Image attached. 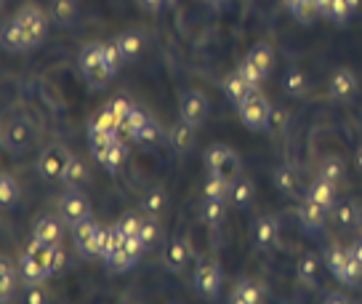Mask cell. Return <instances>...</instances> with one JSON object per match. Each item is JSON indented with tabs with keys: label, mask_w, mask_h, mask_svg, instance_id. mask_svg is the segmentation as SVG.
Returning a JSON list of instances; mask_svg holds the SVG:
<instances>
[{
	"label": "cell",
	"mask_w": 362,
	"mask_h": 304,
	"mask_svg": "<svg viewBox=\"0 0 362 304\" xmlns=\"http://www.w3.org/2000/svg\"><path fill=\"white\" fill-rule=\"evenodd\" d=\"M78 67L80 75L86 78L93 91H102L110 86V80L115 78V69L107 64L104 59V43H86L78 54Z\"/></svg>",
	"instance_id": "6da1fadb"
},
{
	"label": "cell",
	"mask_w": 362,
	"mask_h": 304,
	"mask_svg": "<svg viewBox=\"0 0 362 304\" xmlns=\"http://www.w3.org/2000/svg\"><path fill=\"white\" fill-rule=\"evenodd\" d=\"M221 281H224V272H221V261L216 254H205L203 259L197 261V267H194V275H192V286H194V293L200 296V299H216L218 291H221Z\"/></svg>",
	"instance_id": "7a4b0ae2"
},
{
	"label": "cell",
	"mask_w": 362,
	"mask_h": 304,
	"mask_svg": "<svg viewBox=\"0 0 362 304\" xmlns=\"http://www.w3.org/2000/svg\"><path fill=\"white\" fill-rule=\"evenodd\" d=\"M238 115L248 131H267L272 120V104L264 96V91L256 86L245 99L238 104Z\"/></svg>",
	"instance_id": "3957f363"
},
{
	"label": "cell",
	"mask_w": 362,
	"mask_h": 304,
	"mask_svg": "<svg viewBox=\"0 0 362 304\" xmlns=\"http://www.w3.org/2000/svg\"><path fill=\"white\" fill-rule=\"evenodd\" d=\"M13 22L19 24V30H22L24 38H27L30 51H35L37 45L45 43V38H48V13H45L43 9L27 3V6L13 11Z\"/></svg>",
	"instance_id": "277c9868"
},
{
	"label": "cell",
	"mask_w": 362,
	"mask_h": 304,
	"mask_svg": "<svg viewBox=\"0 0 362 304\" xmlns=\"http://www.w3.org/2000/svg\"><path fill=\"white\" fill-rule=\"evenodd\" d=\"M205 163L208 171H214L218 176H224L226 181H238L243 176V166H240V155L235 150H229L226 145H214L205 152Z\"/></svg>",
	"instance_id": "5b68a950"
},
{
	"label": "cell",
	"mask_w": 362,
	"mask_h": 304,
	"mask_svg": "<svg viewBox=\"0 0 362 304\" xmlns=\"http://www.w3.org/2000/svg\"><path fill=\"white\" fill-rule=\"evenodd\" d=\"M69 160H72V152L64 145H48L37 158V174L48 181H62Z\"/></svg>",
	"instance_id": "8992f818"
},
{
	"label": "cell",
	"mask_w": 362,
	"mask_h": 304,
	"mask_svg": "<svg viewBox=\"0 0 362 304\" xmlns=\"http://www.w3.org/2000/svg\"><path fill=\"white\" fill-rule=\"evenodd\" d=\"M59 208V216H62V222L72 230L75 225H80V222H86L90 216V201L83 195V192L78 190H67L62 198H59L57 203Z\"/></svg>",
	"instance_id": "52a82bcc"
},
{
	"label": "cell",
	"mask_w": 362,
	"mask_h": 304,
	"mask_svg": "<svg viewBox=\"0 0 362 304\" xmlns=\"http://www.w3.org/2000/svg\"><path fill=\"white\" fill-rule=\"evenodd\" d=\"M99 230H102V225H99V222H93L90 216L86 219V222H80V225L72 227V240H75V248H78V254L86 261L99 259Z\"/></svg>",
	"instance_id": "ba28073f"
},
{
	"label": "cell",
	"mask_w": 362,
	"mask_h": 304,
	"mask_svg": "<svg viewBox=\"0 0 362 304\" xmlns=\"http://www.w3.org/2000/svg\"><path fill=\"white\" fill-rule=\"evenodd\" d=\"M33 147V128L30 123H22V120H6L3 123V150L6 152H27Z\"/></svg>",
	"instance_id": "9c48e42d"
},
{
	"label": "cell",
	"mask_w": 362,
	"mask_h": 304,
	"mask_svg": "<svg viewBox=\"0 0 362 304\" xmlns=\"http://www.w3.org/2000/svg\"><path fill=\"white\" fill-rule=\"evenodd\" d=\"M179 115L181 120H187L189 125L200 128L208 118V99L200 91H184L179 99Z\"/></svg>",
	"instance_id": "30bf717a"
},
{
	"label": "cell",
	"mask_w": 362,
	"mask_h": 304,
	"mask_svg": "<svg viewBox=\"0 0 362 304\" xmlns=\"http://www.w3.org/2000/svg\"><path fill=\"white\" fill-rule=\"evenodd\" d=\"M357 91H360V83H357V75H354L349 67H341L333 72L330 86H328L330 99L339 101V104H349V101H354Z\"/></svg>",
	"instance_id": "8fae6325"
},
{
	"label": "cell",
	"mask_w": 362,
	"mask_h": 304,
	"mask_svg": "<svg viewBox=\"0 0 362 304\" xmlns=\"http://www.w3.org/2000/svg\"><path fill=\"white\" fill-rule=\"evenodd\" d=\"M189 259H192V246H189L187 237H170L165 248H163V264L173 275H181V272L187 270Z\"/></svg>",
	"instance_id": "7c38bea8"
},
{
	"label": "cell",
	"mask_w": 362,
	"mask_h": 304,
	"mask_svg": "<svg viewBox=\"0 0 362 304\" xmlns=\"http://www.w3.org/2000/svg\"><path fill=\"white\" fill-rule=\"evenodd\" d=\"M250 237H253V246L259 248V251H269V248L277 246V240H280V222H277V216L272 214L259 216L253 222Z\"/></svg>",
	"instance_id": "4fadbf2b"
},
{
	"label": "cell",
	"mask_w": 362,
	"mask_h": 304,
	"mask_svg": "<svg viewBox=\"0 0 362 304\" xmlns=\"http://www.w3.org/2000/svg\"><path fill=\"white\" fill-rule=\"evenodd\" d=\"M267 296H269V288L264 286V281H259V278H243V281L235 283L229 302L232 304H259V302H264Z\"/></svg>",
	"instance_id": "5bb4252c"
},
{
	"label": "cell",
	"mask_w": 362,
	"mask_h": 304,
	"mask_svg": "<svg viewBox=\"0 0 362 304\" xmlns=\"http://www.w3.org/2000/svg\"><path fill=\"white\" fill-rule=\"evenodd\" d=\"M296 214H298V222H301V227H304L306 232H320L322 227H325V222H328V208H322L317 201H312V198H304V201L298 203V208H296Z\"/></svg>",
	"instance_id": "9a60e30c"
},
{
	"label": "cell",
	"mask_w": 362,
	"mask_h": 304,
	"mask_svg": "<svg viewBox=\"0 0 362 304\" xmlns=\"http://www.w3.org/2000/svg\"><path fill=\"white\" fill-rule=\"evenodd\" d=\"M349 261H351L349 248H341L339 243H333V246L325 248V264H328L330 275H333L341 286H346V288H349Z\"/></svg>",
	"instance_id": "2e32d148"
},
{
	"label": "cell",
	"mask_w": 362,
	"mask_h": 304,
	"mask_svg": "<svg viewBox=\"0 0 362 304\" xmlns=\"http://www.w3.org/2000/svg\"><path fill=\"white\" fill-rule=\"evenodd\" d=\"M144 251H147V246L141 243V237H139V235H128V237H125L123 248H120V254H117V257L110 261V267H112L115 272H128L136 264V261L144 257Z\"/></svg>",
	"instance_id": "e0dca14e"
},
{
	"label": "cell",
	"mask_w": 362,
	"mask_h": 304,
	"mask_svg": "<svg viewBox=\"0 0 362 304\" xmlns=\"http://www.w3.org/2000/svg\"><path fill=\"white\" fill-rule=\"evenodd\" d=\"M64 222H62V216H37L33 225V237L37 240H43L48 246H59L62 243V235H64Z\"/></svg>",
	"instance_id": "ac0fdd59"
},
{
	"label": "cell",
	"mask_w": 362,
	"mask_h": 304,
	"mask_svg": "<svg viewBox=\"0 0 362 304\" xmlns=\"http://www.w3.org/2000/svg\"><path fill=\"white\" fill-rule=\"evenodd\" d=\"M125 155H128V150H125L123 136H117L110 147H104V150H96V152H93V158L99 160V166H102L104 171H110V174H117V171L123 169Z\"/></svg>",
	"instance_id": "d6986e66"
},
{
	"label": "cell",
	"mask_w": 362,
	"mask_h": 304,
	"mask_svg": "<svg viewBox=\"0 0 362 304\" xmlns=\"http://www.w3.org/2000/svg\"><path fill=\"white\" fill-rule=\"evenodd\" d=\"M296 281H298V286L309 288V291H315L320 286V257L315 251L301 254V259L296 264Z\"/></svg>",
	"instance_id": "ffe728a7"
},
{
	"label": "cell",
	"mask_w": 362,
	"mask_h": 304,
	"mask_svg": "<svg viewBox=\"0 0 362 304\" xmlns=\"http://www.w3.org/2000/svg\"><path fill=\"white\" fill-rule=\"evenodd\" d=\"M123 243H125V235L120 232V227L117 225L102 227V230H99V259L110 264V261L120 254Z\"/></svg>",
	"instance_id": "44dd1931"
},
{
	"label": "cell",
	"mask_w": 362,
	"mask_h": 304,
	"mask_svg": "<svg viewBox=\"0 0 362 304\" xmlns=\"http://www.w3.org/2000/svg\"><path fill=\"white\" fill-rule=\"evenodd\" d=\"M0 45H3V51H8V54H27V51H30L27 38H24V33L19 30V24L13 22V16H8L6 24H3Z\"/></svg>",
	"instance_id": "7402d4cb"
},
{
	"label": "cell",
	"mask_w": 362,
	"mask_h": 304,
	"mask_svg": "<svg viewBox=\"0 0 362 304\" xmlns=\"http://www.w3.org/2000/svg\"><path fill=\"white\" fill-rule=\"evenodd\" d=\"M115 43L120 48V54H123V62H136V59L141 57V51H144V35L131 30V33H120L115 38Z\"/></svg>",
	"instance_id": "603a6c76"
},
{
	"label": "cell",
	"mask_w": 362,
	"mask_h": 304,
	"mask_svg": "<svg viewBox=\"0 0 362 304\" xmlns=\"http://www.w3.org/2000/svg\"><path fill=\"white\" fill-rule=\"evenodd\" d=\"M194 125H189L187 120H179V123L170 128V134H168V142L170 147L179 152V155H184V152H189L194 147Z\"/></svg>",
	"instance_id": "cb8c5ba5"
},
{
	"label": "cell",
	"mask_w": 362,
	"mask_h": 304,
	"mask_svg": "<svg viewBox=\"0 0 362 304\" xmlns=\"http://www.w3.org/2000/svg\"><path fill=\"white\" fill-rule=\"evenodd\" d=\"M306 198L317 201L322 208H328V211L339 203V198H336V184L328 179H322V176H317V179L312 181V187H309V192H306Z\"/></svg>",
	"instance_id": "d4e9b609"
},
{
	"label": "cell",
	"mask_w": 362,
	"mask_h": 304,
	"mask_svg": "<svg viewBox=\"0 0 362 304\" xmlns=\"http://www.w3.org/2000/svg\"><path fill=\"white\" fill-rule=\"evenodd\" d=\"M19 278H22L27 286H33V283H45L51 278V270L43 267L37 259H33L30 254H22V261H19Z\"/></svg>",
	"instance_id": "484cf974"
},
{
	"label": "cell",
	"mask_w": 362,
	"mask_h": 304,
	"mask_svg": "<svg viewBox=\"0 0 362 304\" xmlns=\"http://www.w3.org/2000/svg\"><path fill=\"white\" fill-rule=\"evenodd\" d=\"M253 89H256V86H250L248 80H245L243 75H240V69H235V72H229V75L224 78V94L229 96V101H232L235 107H238L240 101L245 99V96H248V94H250Z\"/></svg>",
	"instance_id": "4316f807"
},
{
	"label": "cell",
	"mask_w": 362,
	"mask_h": 304,
	"mask_svg": "<svg viewBox=\"0 0 362 304\" xmlns=\"http://www.w3.org/2000/svg\"><path fill=\"white\" fill-rule=\"evenodd\" d=\"M88 179H90L88 163H86L83 158H78V155H72V160H69V166H67V171H64L62 181L67 184L69 190H78V187H83Z\"/></svg>",
	"instance_id": "83f0119b"
},
{
	"label": "cell",
	"mask_w": 362,
	"mask_h": 304,
	"mask_svg": "<svg viewBox=\"0 0 362 304\" xmlns=\"http://www.w3.org/2000/svg\"><path fill=\"white\" fill-rule=\"evenodd\" d=\"M317 171H320L322 179L333 181V184H341V181L346 179V163H344L339 155H325V158H320Z\"/></svg>",
	"instance_id": "f1b7e54d"
},
{
	"label": "cell",
	"mask_w": 362,
	"mask_h": 304,
	"mask_svg": "<svg viewBox=\"0 0 362 304\" xmlns=\"http://www.w3.org/2000/svg\"><path fill=\"white\" fill-rule=\"evenodd\" d=\"M357 214H360V208H357V203L354 201H339L333 208H330V216H333V222H336L341 230L357 227Z\"/></svg>",
	"instance_id": "f546056e"
},
{
	"label": "cell",
	"mask_w": 362,
	"mask_h": 304,
	"mask_svg": "<svg viewBox=\"0 0 362 304\" xmlns=\"http://www.w3.org/2000/svg\"><path fill=\"white\" fill-rule=\"evenodd\" d=\"M272 179H274V187L283 192V195H288V198L298 195V174H296L293 166H277Z\"/></svg>",
	"instance_id": "4dcf8cb0"
},
{
	"label": "cell",
	"mask_w": 362,
	"mask_h": 304,
	"mask_svg": "<svg viewBox=\"0 0 362 304\" xmlns=\"http://www.w3.org/2000/svg\"><path fill=\"white\" fill-rule=\"evenodd\" d=\"M200 216L208 227H218L224 225L226 219V201H218V198H205L203 206H200Z\"/></svg>",
	"instance_id": "1f68e13d"
},
{
	"label": "cell",
	"mask_w": 362,
	"mask_h": 304,
	"mask_svg": "<svg viewBox=\"0 0 362 304\" xmlns=\"http://www.w3.org/2000/svg\"><path fill=\"white\" fill-rule=\"evenodd\" d=\"M248 59L261 69V75H264V78H269L272 67H274V51H272L269 43H256L248 51Z\"/></svg>",
	"instance_id": "d6a6232c"
},
{
	"label": "cell",
	"mask_w": 362,
	"mask_h": 304,
	"mask_svg": "<svg viewBox=\"0 0 362 304\" xmlns=\"http://www.w3.org/2000/svg\"><path fill=\"white\" fill-rule=\"evenodd\" d=\"M19 195H22V187H19L16 176L8 174V171H6V174H0V203H3V208H6V211L16 206Z\"/></svg>",
	"instance_id": "836d02e7"
},
{
	"label": "cell",
	"mask_w": 362,
	"mask_h": 304,
	"mask_svg": "<svg viewBox=\"0 0 362 304\" xmlns=\"http://www.w3.org/2000/svg\"><path fill=\"white\" fill-rule=\"evenodd\" d=\"M16 278H19V272L11 267V261L0 259V302H11L13 299V288H16Z\"/></svg>",
	"instance_id": "e575fe53"
},
{
	"label": "cell",
	"mask_w": 362,
	"mask_h": 304,
	"mask_svg": "<svg viewBox=\"0 0 362 304\" xmlns=\"http://www.w3.org/2000/svg\"><path fill=\"white\" fill-rule=\"evenodd\" d=\"M205 198H218V201H229L232 198V181H226L224 176H218L214 171H208V179L203 184Z\"/></svg>",
	"instance_id": "d590c367"
},
{
	"label": "cell",
	"mask_w": 362,
	"mask_h": 304,
	"mask_svg": "<svg viewBox=\"0 0 362 304\" xmlns=\"http://www.w3.org/2000/svg\"><path fill=\"white\" fill-rule=\"evenodd\" d=\"M253 195H256V190H253V184H250V179H245V176H240L238 181H232V198L229 201L235 203V208H248L250 203H253Z\"/></svg>",
	"instance_id": "8d00e7d4"
},
{
	"label": "cell",
	"mask_w": 362,
	"mask_h": 304,
	"mask_svg": "<svg viewBox=\"0 0 362 304\" xmlns=\"http://www.w3.org/2000/svg\"><path fill=\"white\" fill-rule=\"evenodd\" d=\"M165 206H168V195H165V190H160V187H158V190H149L147 195H144V201H141L144 214L155 216V219H160V216H163Z\"/></svg>",
	"instance_id": "74e56055"
},
{
	"label": "cell",
	"mask_w": 362,
	"mask_h": 304,
	"mask_svg": "<svg viewBox=\"0 0 362 304\" xmlns=\"http://www.w3.org/2000/svg\"><path fill=\"white\" fill-rule=\"evenodd\" d=\"M288 11L293 13V19L301 24H312L317 16H320L315 0H293V3L288 6Z\"/></svg>",
	"instance_id": "f35d334b"
},
{
	"label": "cell",
	"mask_w": 362,
	"mask_h": 304,
	"mask_svg": "<svg viewBox=\"0 0 362 304\" xmlns=\"http://www.w3.org/2000/svg\"><path fill=\"white\" fill-rule=\"evenodd\" d=\"M88 128H96V131H107V134H120V118L112 113V107L107 104L102 113L90 120Z\"/></svg>",
	"instance_id": "ab89813d"
},
{
	"label": "cell",
	"mask_w": 362,
	"mask_h": 304,
	"mask_svg": "<svg viewBox=\"0 0 362 304\" xmlns=\"http://www.w3.org/2000/svg\"><path fill=\"white\" fill-rule=\"evenodd\" d=\"M149 120V115L144 113V110H139V107H134V113L125 118L123 123H120V136L123 139H134L139 131H141V125Z\"/></svg>",
	"instance_id": "60d3db41"
},
{
	"label": "cell",
	"mask_w": 362,
	"mask_h": 304,
	"mask_svg": "<svg viewBox=\"0 0 362 304\" xmlns=\"http://www.w3.org/2000/svg\"><path fill=\"white\" fill-rule=\"evenodd\" d=\"M306 89H309V80H306L304 72L298 67L288 69V75H285V94L288 96H304Z\"/></svg>",
	"instance_id": "b9f144b4"
},
{
	"label": "cell",
	"mask_w": 362,
	"mask_h": 304,
	"mask_svg": "<svg viewBox=\"0 0 362 304\" xmlns=\"http://www.w3.org/2000/svg\"><path fill=\"white\" fill-rule=\"evenodd\" d=\"M51 16H54L59 24H72L75 22V16H78V6H75V0H54V6H51Z\"/></svg>",
	"instance_id": "7bdbcfd3"
},
{
	"label": "cell",
	"mask_w": 362,
	"mask_h": 304,
	"mask_svg": "<svg viewBox=\"0 0 362 304\" xmlns=\"http://www.w3.org/2000/svg\"><path fill=\"white\" fill-rule=\"evenodd\" d=\"M163 235V230H160V222L155 216H147V219H141V230H139V237H141V243L147 248H152L155 243L160 240Z\"/></svg>",
	"instance_id": "ee69618b"
},
{
	"label": "cell",
	"mask_w": 362,
	"mask_h": 304,
	"mask_svg": "<svg viewBox=\"0 0 362 304\" xmlns=\"http://www.w3.org/2000/svg\"><path fill=\"white\" fill-rule=\"evenodd\" d=\"M354 16V11H351L349 0H333L330 3V13H328V22L333 24H349V19Z\"/></svg>",
	"instance_id": "f6af8a7d"
},
{
	"label": "cell",
	"mask_w": 362,
	"mask_h": 304,
	"mask_svg": "<svg viewBox=\"0 0 362 304\" xmlns=\"http://www.w3.org/2000/svg\"><path fill=\"white\" fill-rule=\"evenodd\" d=\"M134 142H139V145H147V147H155L160 142V125L149 118L147 123L141 125V131L134 136Z\"/></svg>",
	"instance_id": "bcb514c9"
},
{
	"label": "cell",
	"mask_w": 362,
	"mask_h": 304,
	"mask_svg": "<svg viewBox=\"0 0 362 304\" xmlns=\"http://www.w3.org/2000/svg\"><path fill=\"white\" fill-rule=\"evenodd\" d=\"M238 69H240V75H243V78L248 80L250 86H261V83L267 80V78H264V75H261V69L256 67V64H253V62H250L248 57H245V59H243V62H240Z\"/></svg>",
	"instance_id": "7dc6e473"
},
{
	"label": "cell",
	"mask_w": 362,
	"mask_h": 304,
	"mask_svg": "<svg viewBox=\"0 0 362 304\" xmlns=\"http://www.w3.org/2000/svg\"><path fill=\"white\" fill-rule=\"evenodd\" d=\"M117 227H120V232H123L125 237L139 235V230H141V219H139L136 214H123L120 216V222H117Z\"/></svg>",
	"instance_id": "c3c4849f"
},
{
	"label": "cell",
	"mask_w": 362,
	"mask_h": 304,
	"mask_svg": "<svg viewBox=\"0 0 362 304\" xmlns=\"http://www.w3.org/2000/svg\"><path fill=\"white\" fill-rule=\"evenodd\" d=\"M104 59H107V64H110L115 72L120 69V64H123V54H120V48H117V43H115V40L104 43Z\"/></svg>",
	"instance_id": "681fc988"
},
{
	"label": "cell",
	"mask_w": 362,
	"mask_h": 304,
	"mask_svg": "<svg viewBox=\"0 0 362 304\" xmlns=\"http://www.w3.org/2000/svg\"><path fill=\"white\" fill-rule=\"evenodd\" d=\"M110 107H112V113L120 118V123H123L128 115L134 113V101L131 99H125V96H115L112 101H110Z\"/></svg>",
	"instance_id": "f907efd6"
},
{
	"label": "cell",
	"mask_w": 362,
	"mask_h": 304,
	"mask_svg": "<svg viewBox=\"0 0 362 304\" xmlns=\"http://www.w3.org/2000/svg\"><path fill=\"white\" fill-rule=\"evenodd\" d=\"M30 304H43L48 302V293H45L43 283H33V286H27V296H24Z\"/></svg>",
	"instance_id": "816d5d0a"
},
{
	"label": "cell",
	"mask_w": 362,
	"mask_h": 304,
	"mask_svg": "<svg viewBox=\"0 0 362 304\" xmlns=\"http://www.w3.org/2000/svg\"><path fill=\"white\" fill-rule=\"evenodd\" d=\"M269 125H277V131H285L288 128V110L285 107H272V120H269Z\"/></svg>",
	"instance_id": "f5cc1de1"
},
{
	"label": "cell",
	"mask_w": 362,
	"mask_h": 304,
	"mask_svg": "<svg viewBox=\"0 0 362 304\" xmlns=\"http://www.w3.org/2000/svg\"><path fill=\"white\" fill-rule=\"evenodd\" d=\"M136 3L141 6V11H147V13H158V11H163V9H168L165 0H136Z\"/></svg>",
	"instance_id": "db71d44e"
},
{
	"label": "cell",
	"mask_w": 362,
	"mask_h": 304,
	"mask_svg": "<svg viewBox=\"0 0 362 304\" xmlns=\"http://www.w3.org/2000/svg\"><path fill=\"white\" fill-rule=\"evenodd\" d=\"M64 264H67V257H64V248L59 243V246H54V272H59Z\"/></svg>",
	"instance_id": "11a10c76"
},
{
	"label": "cell",
	"mask_w": 362,
	"mask_h": 304,
	"mask_svg": "<svg viewBox=\"0 0 362 304\" xmlns=\"http://www.w3.org/2000/svg\"><path fill=\"white\" fill-rule=\"evenodd\" d=\"M315 3H317V11H320V16H322V19H328L330 3H333V0H315Z\"/></svg>",
	"instance_id": "9f6ffc18"
},
{
	"label": "cell",
	"mask_w": 362,
	"mask_h": 304,
	"mask_svg": "<svg viewBox=\"0 0 362 304\" xmlns=\"http://www.w3.org/2000/svg\"><path fill=\"white\" fill-rule=\"evenodd\" d=\"M349 251H351V257H357V259L362 261V235L357 237V240H354V243H351V246H349Z\"/></svg>",
	"instance_id": "6f0895ef"
},
{
	"label": "cell",
	"mask_w": 362,
	"mask_h": 304,
	"mask_svg": "<svg viewBox=\"0 0 362 304\" xmlns=\"http://www.w3.org/2000/svg\"><path fill=\"white\" fill-rule=\"evenodd\" d=\"M226 3H229V0H205V6H208V9H214V11H221Z\"/></svg>",
	"instance_id": "680465c9"
},
{
	"label": "cell",
	"mask_w": 362,
	"mask_h": 304,
	"mask_svg": "<svg viewBox=\"0 0 362 304\" xmlns=\"http://www.w3.org/2000/svg\"><path fill=\"white\" fill-rule=\"evenodd\" d=\"M325 302H328V304H336V302L346 304V302H349V296H339V293H333V296H325Z\"/></svg>",
	"instance_id": "91938a15"
},
{
	"label": "cell",
	"mask_w": 362,
	"mask_h": 304,
	"mask_svg": "<svg viewBox=\"0 0 362 304\" xmlns=\"http://www.w3.org/2000/svg\"><path fill=\"white\" fill-rule=\"evenodd\" d=\"M357 169L362 171V145L357 147Z\"/></svg>",
	"instance_id": "94428289"
},
{
	"label": "cell",
	"mask_w": 362,
	"mask_h": 304,
	"mask_svg": "<svg viewBox=\"0 0 362 304\" xmlns=\"http://www.w3.org/2000/svg\"><path fill=\"white\" fill-rule=\"evenodd\" d=\"M349 6H351V11H357V9L362 6V0H349Z\"/></svg>",
	"instance_id": "6125c7cd"
},
{
	"label": "cell",
	"mask_w": 362,
	"mask_h": 304,
	"mask_svg": "<svg viewBox=\"0 0 362 304\" xmlns=\"http://www.w3.org/2000/svg\"><path fill=\"white\" fill-rule=\"evenodd\" d=\"M357 230H360V235H362V208H360V214H357Z\"/></svg>",
	"instance_id": "be15d7a7"
},
{
	"label": "cell",
	"mask_w": 362,
	"mask_h": 304,
	"mask_svg": "<svg viewBox=\"0 0 362 304\" xmlns=\"http://www.w3.org/2000/svg\"><path fill=\"white\" fill-rule=\"evenodd\" d=\"M165 6H176V0H165Z\"/></svg>",
	"instance_id": "e7e4bbea"
},
{
	"label": "cell",
	"mask_w": 362,
	"mask_h": 304,
	"mask_svg": "<svg viewBox=\"0 0 362 304\" xmlns=\"http://www.w3.org/2000/svg\"><path fill=\"white\" fill-rule=\"evenodd\" d=\"M291 3H293V0H283V6H285V9H288V6H291Z\"/></svg>",
	"instance_id": "03108f58"
}]
</instances>
